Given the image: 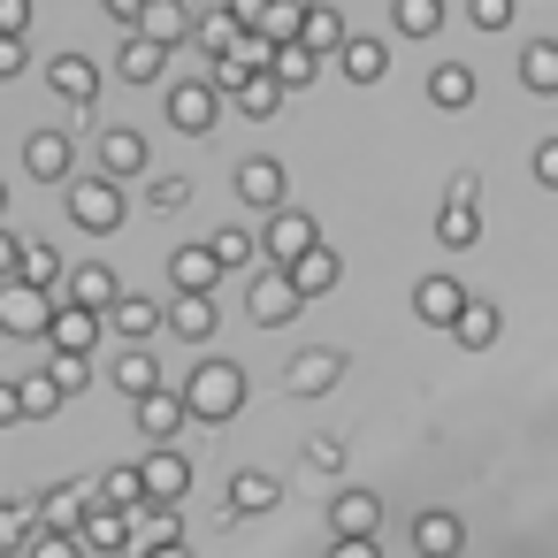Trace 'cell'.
Masks as SVG:
<instances>
[{"instance_id": "6da1fadb", "label": "cell", "mask_w": 558, "mask_h": 558, "mask_svg": "<svg viewBox=\"0 0 558 558\" xmlns=\"http://www.w3.org/2000/svg\"><path fill=\"white\" fill-rule=\"evenodd\" d=\"M177 398H184L192 421H230V413L245 405V367H238V360H207V367H192V383H184Z\"/></svg>"}, {"instance_id": "7a4b0ae2", "label": "cell", "mask_w": 558, "mask_h": 558, "mask_svg": "<svg viewBox=\"0 0 558 558\" xmlns=\"http://www.w3.org/2000/svg\"><path fill=\"white\" fill-rule=\"evenodd\" d=\"M77 543H85L93 558H116V550H131V543H138V520H131V505H108V497H93V505H85V520H77Z\"/></svg>"}, {"instance_id": "3957f363", "label": "cell", "mask_w": 558, "mask_h": 558, "mask_svg": "<svg viewBox=\"0 0 558 558\" xmlns=\"http://www.w3.org/2000/svg\"><path fill=\"white\" fill-rule=\"evenodd\" d=\"M70 222H85L93 238H108V230L123 222V192H116L108 177H85V184H70Z\"/></svg>"}, {"instance_id": "277c9868", "label": "cell", "mask_w": 558, "mask_h": 558, "mask_svg": "<svg viewBox=\"0 0 558 558\" xmlns=\"http://www.w3.org/2000/svg\"><path fill=\"white\" fill-rule=\"evenodd\" d=\"M184 489H192V459L184 451H146L138 459V497L146 505H177Z\"/></svg>"}, {"instance_id": "5b68a950", "label": "cell", "mask_w": 558, "mask_h": 558, "mask_svg": "<svg viewBox=\"0 0 558 558\" xmlns=\"http://www.w3.org/2000/svg\"><path fill=\"white\" fill-rule=\"evenodd\" d=\"M245 306H253V322H260V329H283V322L299 314V291H291V276H283V268H260V276H253V291H245Z\"/></svg>"}, {"instance_id": "8992f818", "label": "cell", "mask_w": 558, "mask_h": 558, "mask_svg": "<svg viewBox=\"0 0 558 558\" xmlns=\"http://www.w3.org/2000/svg\"><path fill=\"white\" fill-rule=\"evenodd\" d=\"M0 329H9V337H39L47 329V291L0 276Z\"/></svg>"}, {"instance_id": "52a82bcc", "label": "cell", "mask_w": 558, "mask_h": 558, "mask_svg": "<svg viewBox=\"0 0 558 558\" xmlns=\"http://www.w3.org/2000/svg\"><path fill=\"white\" fill-rule=\"evenodd\" d=\"M47 85H54V93H62V100H70L77 116H85V108L100 100V70H93L85 54H54V62H47Z\"/></svg>"}, {"instance_id": "ba28073f", "label": "cell", "mask_w": 558, "mask_h": 558, "mask_svg": "<svg viewBox=\"0 0 558 558\" xmlns=\"http://www.w3.org/2000/svg\"><path fill=\"white\" fill-rule=\"evenodd\" d=\"M215 116H222L215 85H199V77L169 85V123H177V131H215Z\"/></svg>"}, {"instance_id": "9c48e42d", "label": "cell", "mask_w": 558, "mask_h": 558, "mask_svg": "<svg viewBox=\"0 0 558 558\" xmlns=\"http://www.w3.org/2000/svg\"><path fill=\"white\" fill-rule=\"evenodd\" d=\"M306 245H322V238H314V215H306V207H276V222H268V260L291 268Z\"/></svg>"}, {"instance_id": "30bf717a", "label": "cell", "mask_w": 558, "mask_h": 558, "mask_svg": "<svg viewBox=\"0 0 558 558\" xmlns=\"http://www.w3.org/2000/svg\"><path fill=\"white\" fill-rule=\"evenodd\" d=\"M283 276H291V291H299V299H322V291H337V276H344V260H337L329 245H306V253H299V260H291Z\"/></svg>"}, {"instance_id": "8fae6325", "label": "cell", "mask_w": 558, "mask_h": 558, "mask_svg": "<svg viewBox=\"0 0 558 558\" xmlns=\"http://www.w3.org/2000/svg\"><path fill=\"white\" fill-rule=\"evenodd\" d=\"M466 306V291H459V276H421L413 283V314L428 322V329H451V314Z\"/></svg>"}, {"instance_id": "7c38bea8", "label": "cell", "mask_w": 558, "mask_h": 558, "mask_svg": "<svg viewBox=\"0 0 558 558\" xmlns=\"http://www.w3.org/2000/svg\"><path fill=\"white\" fill-rule=\"evenodd\" d=\"M100 329H116V337H131V344H146V337L161 329V306H154V299H123V291H116V299L100 306Z\"/></svg>"}, {"instance_id": "4fadbf2b", "label": "cell", "mask_w": 558, "mask_h": 558, "mask_svg": "<svg viewBox=\"0 0 558 558\" xmlns=\"http://www.w3.org/2000/svg\"><path fill=\"white\" fill-rule=\"evenodd\" d=\"M161 329H169V337H184V344H207L222 322H215V299H207V291H184V299L161 314Z\"/></svg>"}, {"instance_id": "5bb4252c", "label": "cell", "mask_w": 558, "mask_h": 558, "mask_svg": "<svg viewBox=\"0 0 558 558\" xmlns=\"http://www.w3.org/2000/svg\"><path fill=\"white\" fill-rule=\"evenodd\" d=\"M329 527H337V535H383V497H375V489H337Z\"/></svg>"}, {"instance_id": "9a60e30c", "label": "cell", "mask_w": 558, "mask_h": 558, "mask_svg": "<svg viewBox=\"0 0 558 558\" xmlns=\"http://www.w3.org/2000/svg\"><path fill=\"white\" fill-rule=\"evenodd\" d=\"M413 550L421 558H459L466 550V520L459 512H421L413 520Z\"/></svg>"}, {"instance_id": "2e32d148", "label": "cell", "mask_w": 558, "mask_h": 558, "mask_svg": "<svg viewBox=\"0 0 558 558\" xmlns=\"http://www.w3.org/2000/svg\"><path fill=\"white\" fill-rule=\"evenodd\" d=\"M70 161H77V154H70V138H62V131H32L24 169H32L39 184H70Z\"/></svg>"}, {"instance_id": "e0dca14e", "label": "cell", "mask_w": 558, "mask_h": 558, "mask_svg": "<svg viewBox=\"0 0 558 558\" xmlns=\"http://www.w3.org/2000/svg\"><path fill=\"white\" fill-rule=\"evenodd\" d=\"M39 337H54L62 352H85L93 337H100V314L93 306H47V329Z\"/></svg>"}, {"instance_id": "ac0fdd59", "label": "cell", "mask_w": 558, "mask_h": 558, "mask_svg": "<svg viewBox=\"0 0 558 558\" xmlns=\"http://www.w3.org/2000/svg\"><path fill=\"white\" fill-rule=\"evenodd\" d=\"M131 405H138V428H146V436H177V428L192 421V413H184V398H177V390H161V383H154V390H138Z\"/></svg>"}, {"instance_id": "d6986e66", "label": "cell", "mask_w": 558, "mask_h": 558, "mask_svg": "<svg viewBox=\"0 0 558 558\" xmlns=\"http://www.w3.org/2000/svg\"><path fill=\"white\" fill-rule=\"evenodd\" d=\"M131 24H138V39H154V47H177V39L192 32V16H184V0H146V9H138Z\"/></svg>"}, {"instance_id": "ffe728a7", "label": "cell", "mask_w": 558, "mask_h": 558, "mask_svg": "<svg viewBox=\"0 0 558 558\" xmlns=\"http://www.w3.org/2000/svg\"><path fill=\"white\" fill-rule=\"evenodd\" d=\"M100 169H108V184L146 177V138H138V131H108V138H100Z\"/></svg>"}, {"instance_id": "44dd1931", "label": "cell", "mask_w": 558, "mask_h": 558, "mask_svg": "<svg viewBox=\"0 0 558 558\" xmlns=\"http://www.w3.org/2000/svg\"><path fill=\"white\" fill-rule=\"evenodd\" d=\"M238 199H245V207H283V161H268V154L245 161V169H238Z\"/></svg>"}, {"instance_id": "7402d4cb", "label": "cell", "mask_w": 558, "mask_h": 558, "mask_svg": "<svg viewBox=\"0 0 558 558\" xmlns=\"http://www.w3.org/2000/svg\"><path fill=\"white\" fill-rule=\"evenodd\" d=\"M85 505H93V489H85V482H54L32 512H39V527H77V520H85Z\"/></svg>"}, {"instance_id": "603a6c76", "label": "cell", "mask_w": 558, "mask_h": 558, "mask_svg": "<svg viewBox=\"0 0 558 558\" xmlns=\"http://www.w3.org/2000/svg\"><path fill=\"white\" fill-rule=\"evenodd\" d=\"M268 505H283V482L276 474H260V466L230 474V512H268Z\"/></svg>"}, {"instance_id": "cb8c5ba5", "label": "cell", "mask_w": 558, "mask_h": 558, "mask_svg": "<svg viewBox=\"0 0 558 558\" xmlns=\"http://www.w3.org/2000/svg\"><path fill=\"white\" fill-rule=\"evenodd\" d=\"M299 47L306 54H337L344 47V16L337 9H299Z\"/></svg>"}, {"instance_id": "d4e9b609", "label": "cell", "mask_w": 558, "mask_h": 558, "mask_svg": "<svg viewBox=\"0 0 558 558\" xmlns=\"http://www.w3.org/2000/svg\"><path fill=\"white\" fill-rule=\"evenodd\" d=\"M230 100H238V116H253V123H268V116L283 108V85H276L268 70H253L245 85H230Z\"/></svg>"}, {"instance_id": "484cf974", "label": "cell", "mask_w": 558, "mask_h": 558, "mask_svg": "<svg viewBox=\"0 0 558 558\" xmlns=\"http://www.w3.org/2000/svg\"><path fill=\"white\" fill-rule=\"evenodd\" d=\"M169 276H177V291H215L222 268H215L207 245H177V253H169Z\"/></svg>"}, {"instance_id": "4316f807", "label": "cell", "mask_w": 558, "mask_h": 558, "mask_svg": "<svg viewBox=\"0 0 558 558\" xmlns=\"http://www.w3.org/2000/svg\"><path fill=\"white\" fill-rule=\"evenodd\" d=\"M497 329H505V322H497V306H474V299H466V306L451 314V337H459L466 352H489V344H497Z\"/></svg>"}, {"instance_id": "83f0119b", "label": "cell", "mask_w": 558, "mask_h": 558, "mask_svg": "<svg viewBox=\"0 0 558 558\" xmlns=\"http://www.w3.org/2000/svg\"><path fill=\"white\" fill-rule=\"evenodd\" d=\"M337 375H344L337 352H299V360H291V390H299V398H322Z\"/></svg>"}, {"instance_id": "f1b7e54d", "label": "cell", "mask_w": 558, "mask_h": 558, "mask_svg": "<svg viewBox=\"0 0 558 558\" xmlns=\"http://www.w3.org/2000/svg\"><path fill=\"white\" fill-rule=\"evenodd\" d=\"M520 85L527 93H558V39H527V54H520Z\"/></svg>"}, {"instance_id": "f546056e", "label": "cell", "mask_w": 558, "mask_h": 558, "mask_svg": "<svg viewBox=\"0 0 558 558\" xmlns=\"http://www.w3.org/2000/svg\"><path fill=\"white\" fill-rule=\"evenodd\" d=\"M337 54H344V77H352V85H375V77L390 70V47H383V39H344Z\"/></svg>"}, {"instance_id": "4dcf8cb0", "label": "cell", "mask_w": 558, "mask_h": 558, "mask_svg": "<svg viewBox=\"0 0 558 558\" xmlns=\"http://www.w3.org/2000/svg\"><path fill=\"white\" fill-rule=\"evenodd\" d=\"M428 100H436V108H466V100H474V70H466V62H436V70H428Z\"/></svg>"}, {"instance_id": "1f68e13d", "label": "cell", "mask_w": 558, "mask_h": 558, "mask_svg": "<svg viewBox=\"0 0 558 558\" xmlns=\"http://www.w3.org/2000/svg\"><path fill=\"white\" fill-rule=\"evenodd\" d=\"M116 70H123L131 85H154V77L169 70V47H154V39H131V47L116 54Z\"/></svg>"}, {"instance_id": "d6a6232c", "label": "cell", "mask_w": 558, "mask_h": 558, "mask_svg": "<svg viewBox=\"0 0 558 558\" xmlns=\"http://www.w3.org/2000/svg\"><path fill=\"white\" fill-rule=\"evenodd\" d=\"M108 299H116V268H100V260H85V268L70 276V306H93V314H100Z\"/></svg>"}, {"instance_id": "836d02e7", "label": "cell", "mask_w": 558, "mask_h": 558, "mask_svg": "<svg viewBox=\"0 0 558 558\" xmlns=\"http://www.w3.org/2000/svg\"><path fill=\"white\" fill-rule=\"evenodd\" d=\"M436 238H444V245H451V253H466V245H474V238H482V215H474V207H466V199H451V207H444V215H436Z\"/></svg>"}, {"instance_id": "e575fe53", "label": "cell", "mask_w": 558, "mask_h": 558, "mask_svg": "<svg viewBox=\"0 0 558 558\" xmlns=\"http://www.w3.org/2000/svg\"><path fill=\"white\" fill-rule=\"evenodd\" d=\"M47 413H62V390L47 375H24L16 383V421H47Z\"/></svg>"}, {"instance_id": "d590c367", "label": "cell", "mask_w": 558, "mask_h": 558, "mask_svg": "<svg viewBox=\"0 0 558 558\" xmlns=\"http://www.w3.org/2000/svg\"><path fill=\"white\" fill-rule=\"evenodd\" d=\"M154 383H161L154 352H146V344H131V352L116 360V390H131V398H138V390H154Z\"/></svg>"}, {"instance_id": "8d00e7d4", "label": "cell", "mask_w": 558, "mask_h": 558, "mask_svg": "<svg viewBox=\"0 0 558 558\" xmlns=\"http://www.w3.org/2000/svg\"><path fill=\"white\" fill-rule=\"evenodd\" d=\"M24 558H93V550L77 543V527H32Z\"/></svg>"}, {"instance_id": "74e56055", "label": "cell", "mask_w": 558, "mask_h": 558, "mask_svg": "<svg viewBox=\"0 0 558 558\" xmlns=\"http://www.w3.org/2000/svg\"><path fill=\"white\" fill-rule=\"evenodd\" d=\"M32 527H39L32 505H9V497H0V558H16V550L32 543Z\"/></svg>"}, {"instance_id": "f35d334b", "label": "cell", "mask_w": 558, "mask_h": 558, "mask_svg": "<svg viewBox=\"0 0 558 558\" xmlns=\"http://www.w3.org/2000/svg\"><path fill=\"white\" fill-rule=\"evenodd\" d=\"M24 283H32V291H54V283H62V253L32 238V245H24Z\"/></svg>"}, {"instance_id": "ab89813d", "label": "cell", "mask_w": 558, "mask_h": 558, "mask_svg": "<svg viewBox=\"0 0 558 558\" xmlns=\"http://www.w3.org/2000/svg\"><path fill=\"white\" fill-rule=\"evenodd\" d=\"M436 24H444V0H398V32L405 39H428Z\"/></svg>"}, {"instance_id": "60d3db41", "label": "cell", "mask_w": 558, "mask_h": 558, "mask_svg": "<svg viewBox=\"0 0 558 558\" xmlns=\"http://www.w3.org/2000/svg\"><path fill=\"white\" fill-rule=\"evenodd\" d=\"M47 383L70 398V390H85L93 383V367H85V352H54V367H47Z\"/></svg>"}, {"instance_id": "b9f144b4", "label": "cell", "mask_w": 558, "mask_h": 558, "mask_svg": "<svg viewBox=\"0 0 558 558\" xmlns=\"http://www.w3.org/2000/svg\"><path fill=\"white\" fill-rule=\"evenodd\" d=\"M207 253H215V268H245V260H253V238H245V230H215Z\"/></svg>"}, {"instance_id": "7bdbcfd3", "label": "cell", "mask_w": 558, "mask_h": 558, "mask_svg": "<svg viewBox=\"0 0 558 558\" xmlns=\"http://www.w3.org/2000/svg\"><path fill=\"white\" fill-rule=\"evenodd\" d=\"M93 497H108V505H146V497H138V466H108V482H100Z\"/></svg>"}, {"instance_id": "ee69618b", "label": "cell", "mask_w": 558, "mask_h": 558, "mask_svg": "<svg viewBox=\"0 0 558 558\" xmlns=\"http://www.w3.org/2000/svg\"><path fill=\"white\" fill-rule=\"evenodd\" d=\"M466 16H474V32H505L512 24V0H466Z\"/></svg>"}, {"instance_id": "f6af8a7d", "label": "cell", "mask_w": 558, "mask_h": 558, "mask_svg": "<svg viewBox=\"0 0 558 558\" xmlns=\"http://www.w3.org/2000/svg\"><path fill=\"white\" fill-rule=\"evenodd\" d=\"M199 39H207V47L222 54V47L238 39V16H230V9H215V16H199Z\"/></svg>"}, {"instance_id": "bcb514c9", "label": "cell", "mask_w": 558, "mask_h": 558, "mask_svg": "<svg viewBox=\"0 0 558 558\" xmlns=\"http://www.w3.org/2000/svg\"><path fill=\"white\" fill-rule=\"evenodd\" d=\"M306 466H314V474H344V444L314 436V444H306Z\"/></svg>"}, {"instance_id": "7dc6e473", "label": "cell", "mask_w": 558, "mask_h": 558, "mask_svg": "<svg viewBox=\"0 0 558 558\" xmlns=\"http://www.w3.org/2000/svg\"><path fill=\"white\" fill-rule=\"evenodd\" d=\"M184 199H192V184H184V177H161V184H154V215H177Z\"/></svg>"}, {"instance_id": "c3c4849f", "label": "cell", "mask_w": 558, "mask_h": 558, "mask_svg": "<svg viewBox=\"0 0 558 558\" xmlns=\"http://www.w3.org/2000/svg\"><path fill=\"white\" fill-rule=\"evenodd\" d=\"M535 184H543V192H558V138H543V146H535Z\"/></svg>"}, {"instance_id": "681fc988", "label": "cell", "mask_w": 558, "mask_h": 558, "mask_svg": "<svg viewBox=\"0 0 558 558\" xmlns=\"http://www.w3.org/2000/svg\"><path fill=\"white\" fill-rule=\"evenodd\" d=\"M329 558H383V535H337Z\"/></svg>"}, {"instance_id": "f907efd6", "label": "cell", "mask_w": 558, "mask_h": 558, "mask_svg": "<svg viewBox=\"0 0 558 558\" xmlns=\"http://www.w3.org/2000/svg\"><path fill=\"white\" fill-rule=\"evenodd\" d=\"M24 24H32V0H0V32L24 39Z\"/></svg>"}, {"instance_id": "816d5d0a", "label": "cell", "mask_w": 558, "mask_h": 558, "mask_svg": "<svg viewBox=\"0 0 558 558\" xmlns=\"http://www.w3.org/2000/svg\"><path fill=\"white\" fill-rule=\"evenodd\" d=\"M24 70V39L16 32H0V77H16Z\"/></svg>"}, {"instance_id": "f5cc1de1", "label": "cell", "mask_w": 558, "mask_h": 558, "mask_svg": "<svg viewBox=\"0 0 558 558\" xmlns=\"http://www.w3.org/2000/svg\"><path fill=\"white\" fill-rule=\"evenodd\" d=\"M131 558H192V550H184V543H138Z\"/></svg>"}, {"instance_id": "db71d44e", "label": "cell", "mask_w": 558, "mask_h": 558, "mask_svg": "<svg viewBox=\"0 0 558 558\" xmlns=\"http://www.w3.org/2000/svg\"><path fill=\"white\" fill-rule=\"evenodd\" d=\"M0 428H16V383H0Z\"/></svg>"}, {"instance_id": "11a10c76", "label": "cell", "mask_w": 558, "mask_h": 558, "mask_svg": "<svg viewBox=\"0 0 558 558\" xmlns=\"http://www.w3.org/2000/svg\"><path fill=\"white\" fill-rule=\"evenodd\" d=\"M0 276H16V238L0 230Z\"/></svg>"}, {"instance_id": "9f6ffc18", "label": "cell", "mask_w": 558, "mask_h": 558, "mask_svg": "<svg viewBox=\"0 0 558 558\" xmlns=\"http://www.w3.org/2000/svg\"><path fill=\"white\" fill-rule=\"evenodd\" d=\"M230 16L238 24H260V0H230Z\"/></svg>"}, {"instance_id": "6f0895ef", "label": "cell", "mask_w": 558, "mask_h": 558, "mask_svg": "<svg viewBox=\"0 0 558 558\" xmlns=\"http://www.w3.org/2000/svg\"><path fill=\"white\" fill-rule=\"evenodd\" d=\"M108 9H116V16H123V24H131V16H138V9H146V0H108Z\"/></svg>"}, {"instance_id": "680465c9", "label": "cell", "mask_w": 558, "mask_h": 558, "mask_svg": "<svg viewBox=\"0 0 558 558\" xmlns=\"http://www.w3.org/2000/svg\"><path fill=\"white\" fill-rule=\"evenodd\" d=\"M0 207H9V192H0Z\"/></svg>"}]
</instances>
